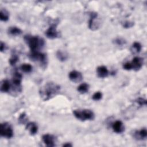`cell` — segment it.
Listing matches in <instances>:
<instances>
[{"instance_id": "cell-2", "label": "cell", "mask_w": 147, "mask_h": 147, "mask_svg": "<svg viewBox=\"0 0 147 147\" xmlns=\"http://www.w3.org/2000/svg\"><path fill=\"white\" fill-rule=\"evenodd\" d=\"M24 40L29 46L31 52H39L45 45L44 40L37 36L26 35L24 36Z\"/></svg>"}, {"instance_id": "cell-30", "label": "cell", "mask_w": 147, "mask_h": 147, "mask_svg": "<svg viewBox=\"0 0 147 147\" xmlns=\"http://www.w3.org/2000/svg\"><path fill=\"white\" fill-rule=\"evenodd\" d=\"M0 49H1V52H4V51L6 49V46L4 42H3L2 41H1V42Z\"/></svg>"}, {"instance_id": "cell-28", "label": "cell", "mask_w": 147, "mask_h": 147, "mask_svg": "<svg viewBox=\"0 0 147 147\" xmlns=\"http://www.w3.org/2000/svg\"><path fill=\"white\" fill-rule=\"evenodd\" d=\"M134 23L133 22H130V21H125V22H123V26L125 28H131L133 26Z\"/></svg>"}, {"instance_id": "cell-3", "label": "cell", "mask_w": 147, "mask_h": 147, "mask_svg": "<svg viewBox=\"0 0 147 147\" xmlns=\"http://www.w3.org/2000/svg\"><path fill=\"white\" fill-rule=\"evenodd\" d=\"M29 59L36 63H38L40 67L44 69L47 68L48 64L47 56L45 53L39 52H31L29 55Z\"/></svg>"}, {"instance_id": "cell-21", "label": "cell", "mask_w": 147, "mask_h": 147, "mask_svg": "<svg viewBox=\"0 0 147 147\" xmlns=\"http://www.w3.org/2000/svg\"><path fill=\"white\" fill-rule=\"evenodd\" d=\"M142 48V46L141 45V44L138 42H134L131 48V51L133 53H139Z\"/></svg>"}, {"instance_id": "cell-11", "label": "cell", "mask_w": 147, "mask_h": 147, "mask_svg": "<svg viewBox=\"0 0 147 147\" xmlns=\"http://www.w3.org/2000/svg\"><path fill=\"white\" fill-rule=\"evenodd\" d=\"M22 75L20 72L17 71L14 72L13 75V78L11 80L12 85L16 87H21V83L22 80Z\"/></svg>"}, {"instance_id": "cell-24", "label": "cell", "mask_w": 147, "mask_h": 147, "mask_svg": "<svg viewBox=\"0 0 147 147\" xmlns=\"http://www.w3.org/2000/svg\"><path fill=\"white\" fill-rule=\"evenodd\" d=\"M18 60V57L17 56V55L16 54H14V55H12L11 58L9 59V63L10 64V65H14Z\"/></svg>"}, {"instance_id": "cell-14", "label": "cell", "mask_w": 147, "mask_h": 147, "mask_svg": "<svg viewBox=\"0 0 147 147\" xmlns=\"http://www.w3.org/2000/svg\"><path fill=\"white\" fill-rule=\"evenodd\" d=\"M26 129L28 130L30 134L32 136L35 135L38 131V126L37 124L34 122H30L26 124Z\"/></svg>"}, {"instance_id": "cell-17", "label": "cell", "mask_w": 147, "mask_h": 147, "mask_svg": "<svg viewBox=\"0 0 147 147\" xmlns=\"http://www.w3.org/2000/svg\"><path fill=\"white\" fill-rule=\"evenodd\" d=\"M56 57L60 61H65L68 59V54L62 50H58L56 52Z\"/></svg>"}, {"instance_id": "cell-16", "label": "cell", "mask_w": 147, "mask_h": 147, "mask_svg": "<svg viewBox=\"0 0 147 147\" xmlns=\"http://www.w3.org/2000/svg\"><path fill=\"white\" fill-rule=\"evenodd\" d=\"M11 84L10 82L6 79H4L1 83V91L2 92H9L11 90Z\"/></svg>"}, {"instance_id": "cell-12", "label": "cell", "mask_w": 147, "mask_h": 147, "mask_svg": "<svg viewBox=\"0 0 147 147\" xmlns=\"http://www.w3.org/2000/svg\"><path fill=\"white\" fill-rule=\"evenodd\" d=\"M112 128L114 132L117 133H122L125 130V126L121 121H116L112 125Z\"/></svg>"}, {"instance_id": "cell-18", "label": "cell", "mask_w": 147, "mask_h": 147, "mask_svg": "<svg viewBox=\"0 0 147 147\" xmlns=\"http://www.w3.org/2000/svg\"><path fill=\"white\" fill-rule=\"evenodd\" d=\"M8 33L11 36H19L22 33V30L18 27L11 26L8 29Z\"/></svg>"}, {"instance_id": "cell-25", "label": "cell", "mask_w": 147, "mask_h": 147, "mask_svg": "<svg viewBox=\"0 0 147 147\" xmlns=\"http://www.w3.org/2000/svg\"><path fill=\"white\" fill-rule=\"evenodd\" d=\"M102 98V94L99 91H97L95 92L92 96V98L94 100H99L101 99Z\"/></svg>"}, {"instance_id": "cell-4", "label": "cell", "mask_w": 147, "mask_h": 147, "mask_svg": "<svg viewBox=\"0 0 147 147\" xmlns=\"http://www.w3.org/2000/svg\"><path fill=\"white\" fill-rule=\"evenodd\" d=\"M73 114L76 118L81 121L93 120L95 118L94 113L89 109L75 110L73 111Z\"/></svg>"}, {"instance_id": "cell-20", "label": "cell", "mask_w": 147, "mask_h": 147, "mask_svg": "<svg viewBox=\"0 0 147 147\" xmlns=\"http://www.w3.org/2000/svg\"><path fill=\"white\" fill-rule=\"evenodd\" d=\"M9 18V13L6 9H1L0 19L2 21H7Z\"/></svg>"}, {"instance_id": "cell-5", "label": "cell", "mask_w": 147, "mask_h": 147, "mask_svg": "<svg viewBox=\"0 0 147 147\" xmlns=\"http://www.w3.org/2000/svg\"><path fill=\"white\" fill-rule=\"evenodd\" d=\"M0 134L1 137L10 138L13 136V130L11 125L7 122H3L1 124Z\"/></svg>"}, {"instance_id": "cell-31", "label": "cell", "mask_w": 147, "mask_h": 147, "mask_svg": "<svg viewBox=\"0 0 147 147\" xmlns=\"http://www.w3.org/2000/svg\"><path fill=\"white\" fill-rule=\"evenodd\" d=\"M63 146H67V147H68V146H72V145L71 143L67 142V143L64 144L63 145Z\"/></svg>"}, {"instance_id": "cell-8", "label": "cell", "mask_w": 147, "mask_h": 147, "mask_svg": "<svg viewBox=\"0 0 147 147\" xmlns=\"http://www.w3.org/2000/svg\"><path fill=\"white\" fill-rule=\"evenodd\" d=\"M42 140L44 143L48 147H53L55 146V137L51 134H45L42 136Z\"/></svg>"}, {"instance_id": "cell-1", "label": "cell", "mask_w": 147, "mask_h": 147, "mask_svg": "<svg viewBox=\"0 0 147 147\" xmlns=\"http://www.w3.org/2000/svg\"><path fill=\"white\" fill-rule=\"evenodd\" d=\"M60 91V86L52 82L46 83L41 87L39 93L41 99L47 101L57 95Z\"/></svg>"}, {"instance_id": "cell-10", "label": "cell", "mask_w": 147, "mask_h": 147, "mask_svg": "<svg viewBox=\"0 0 147 147\" xmlns=\"http://www.w3.org/2000/svg\"><path fill=\"white\" fill-rule=\"evenodd\" d=\"M130 63L131 65V69L137 71L142 68L143 65V59L139 57H134Z\"/></svg>"}, {"instance_id": "cell-23", "label": "cell", "mask_w": 147, "mask_h": 147, "mask_svg": "<svg viewBox=\"0 0 147 147\" xmlns=\"http://www.w3.org/2000/svg\"><path fill=\"white\" fill-rule=\"evenodd\" d=\"M27 121L26 115L25 113H22L20 114L18 118V122L20 123H25Z\"/></svg>"}, {"instance_id": "cell-22", "label": "cell", "mask_w": 147, "mask_h": 147, "mask_svg": "<svg viewBox=\"0 0 147 147\" xmlns=\"http://www.w3.org/2000/svg\"><path fill=\"white\" fill-rule=\"evenodd\" d=\"M21 69L26 73H29L32 71V66L30 64H27V63H25V64H22L21 67H20Z\"/></svg>"}, {"instance_id": "cell-7", "label": "cell", "mask_w": 147, "mask_h": 147, "mask_svg": "<svg viewBox=\"0 0 147 147\" xmlns=\"http://www.w3.org/2000/svg\"><path fill=\"white\" fill-rule=\"evenodd\" d=\"M45 36L50 39H55L60 36L59 32L56 29V24H52L45 31Z\"/></svg>"}, {"instance_id": "cell-15", "label": "cell", "mask_w": 147, "mask_h": 147, "mask_svg": "<svg viewBox=\"0 0 147 147\" xmlns=\"http://www.w3.org/2000/svg\"><path fill=\"white\" fill-rule=\"evenodd\" d=\"M134 137L138 140H142L146 139L147 137V131L145 128H142L140 130L136 131L134 134Z\"/></svg>"}, {"instance_id": "cell-9", "label": "cell", "mask_w": 147, "mask_h": 147, "mask_svg": "<svg viewBox=\"0 0 147 147\" xmlns=\"http://www.w3.org/2000/svg\"><path fill=\"white\" fill-rule=\"evenodd\" d=\"M69 79L74 83H79L83 79V75L81 72L74 70L71 71L68 74Z\"/></svg>"}, {"instance_id": "cell-27", "label": "cell", "mask_w": 147, "mask_h": 147, "mask_svg": "<svg viewBox=\"0 0 147 147\" xmlns=\"http://www.w3.org/2000/svg\"><path fill=\"white\" fill-rule=\"evenodd\" d=\"M139 105L140 106H144V105H146V100L145 99H144V98H139L137 99L136 101Z\"/></svg>"}, {"instance_id": "cell-29", "label": "cell", "mask_w": 147, "mask_h": 147, "mask_svg": "<svg viewBox=\"0 0 147 147\" xmlns=\"http://www.w3.org/2000/svg\"><path fill=\"white\" fill-rule=\"evenodd\" d=\"M123 68L126 69V70H130L131 69V63H129V62H127V63H125V64H123Z\"/></svg>"}, {"instance_id": "cell-6", "label": "cell", "mask_w": 147, "mask_h": 147, "mask_svg": "<svg viewBox=\"0 0 147 147\" xmlns=\"http://www.w3.org/2000/svg\"><path fill=\"white\" fill-rule=\"evenodd\" d=\"M98 15L96 12L90 13V19L88 21V27L92 30L97 29L99 25V21L98 20Z\"/></svg>"}, {"instance_id": "cell-19", "label": "cell", "mask_w": 147, "mask_h": 147, "mask_svg": "<svg viewBox=\"0 0 147 147\" xmlns=\"http://www.w3.org/2000/svg\"><path fill=\"white\" fill-rule=\"evenodd\" d=\"M88 90H89V85L87 83H83L80 84L78 87V88H77L78 91L79 93L82 94L87 93L88 92Z\"/></svg>"}, {"instance_id": "cell-26", "label": "cell", "mask_w": 147, "mask_h": 147, "mask_svg": "<svg viewBox=\"0 0 147 147\" xmlns=\"http://www.w3.org/2000/svg\"><path fill=\"white\" fill-rule=\"evenodd\" d=\"M114 43L118 45L122 46L126 44V41L122 38H117L114 40Z\"/></svg>"}, {"instance_id": "cell-13", "label": "cell", "mask_w": 147, "mask_h": 147, "mask_svg": "<svg viewBox=\"0 0 147 147\" xmlns=\"http://www.w3.org/2000/svg\"><path fill=\"white\" fill-rule=\"evenodd\" d=\"M96 73L98 76L100 78H105L107 77L109 74L107 67L104 65L99 66L96 69Z\"/></svg>"}]
</instances>
